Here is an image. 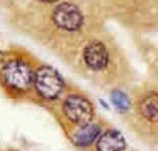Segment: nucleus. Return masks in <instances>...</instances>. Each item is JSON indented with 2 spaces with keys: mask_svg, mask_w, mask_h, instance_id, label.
I'll use <instances>...</instances> for the list:
<instances>
[{
  "mask_svg": "<svg viewBox=\"0 0 158 151\" xmlns=\"http://www.w3.org/2000/svg\"><path fill=\"white\" fill-rule=\"evenodd\" d=\"M110 99L113 104H114V107L119 112H126L130 109V106H131L130 99L123 91H119V90L113 91L110 94Z\"/></svg>",
  "mask_w": 158,
  "mask_h": 151,
  "instance_id": "nucleus-9",
  "label": "nucleus"
},
{
  "mask_svg": "<svg viewBox=\"0 0 158 151\" xmlns=\"http://www.w3.org/2000/svg\"><path fill=\"white\" fill-rule=\"evenodd\" d=\"M124 148V137L116 129H108L98 137L97 151H122Z\"/></svg>",
  "mask_w": 158,
  "mask_h": 151,
  "instance_id": "nucleus-6",
  "label": "nucleus"
},
{
  "mask_svg": "<svg viewBox=\"0 0 158 151\" xmlns=\"http://www.w3.org/2000/svg\"><path fill=\"white\" fill-rule=\"evenodd\" d=\"M34 89L40 97L48 101L56 100L63 92L64 80L50 66H41L34 72Z\"/></svg>",
  "mask_w": 158,
  "mask_h": 151,
  "instance_id": "nucleus-2",
  "label": "nucleus"
},
{
  "mask_svg": "<svg viewBox=\"0 0 158 151\" xmlns=\"http://www.w3.org/2000/svg\"><path fill=\"white\" fill-rule=\"evenodd\" d=\"M52 21L58 29L74 32L83 24V15L77 6L69 2H61L54 9Z\"/></svg>",
  "mask_w": 158,
  "mask_h": 151,
  "instance_id": "nucleus-4",
  "label": "nucleus"
},
{
  "mask_svg": "<svg viewBox=\"0 0 158 151\" xmlns=\"http://www.w3.org/2000/svg\"><path fill=\"white\" fill-rule=\"evenodd\" d=\"M4 61V54H2V51L0 50V64Z\"/></svg>",
  "mask_w": 158,
  "mask_h": 151,
  "instance_id": "nucleus-10",
  "label": "nucleus"
},
{
  "mask_svg": "<svg viewBox=\"0 0 158 151\" xmlns=\"http://www.w3.org/2000/svg\"><path fill=\"white\" fill-rule=\"evenodd\" d=\"M1 80L10 91L23 93L33 85L34 72L26 61L15 58L4 64L1 68Z\"/></svg>",
  "mask_w": 158,
  "mask_h": 151,
  "instance_id": "nucleus-1",
  "label": "nucleus"
},
{
  "mask_svg": "<svg viewBox=\"0 0 158 151\" xmlns=\"http://www.w3.org/2000/svg\"><path fill=\"white\" fill-rule=\"evenodd\" d=\"M99 134H100V127L97 124L90 123L88 125L80 126L75 133L73 134V143L77 147H88L99 137Z\"/></svg>",
  "mask_w": 158,
  "mask_h": 151,
  "instance_id": "nucleus-7",
  "label": "nucleus"
},
{
  "mask_svg": "<svg viewBox=\"0 0 158 151\" xmlns=\"http://www.w3.org/2000/svg\"><path fill=\"white\" fill-rule=\"evenodd\" d=\"M63 112L69 122L79 126L90 124L94 115L92 104L86 98L79 94H71L65 99Z\"/></svg>",
  "mask_w": 158,
  "mask_h": 151,
  "instance_id": "nucleus-3",
  "label": "nucleus"
},
{
  "mask_svg": "<svg viewBox=\"0 0 158 151\" xmlns=\"http://www.w3.org/2000/svg\"><path fill=\"white\" fill-rule=\"evenodd\" d=\"M140 112L149 122H158V93L152 92L141 100Z\"/></svg>",
  "mask_w": 158,
  "mask_h": 151,
  "instance_id": "nucleus-8",
  "label": "nucleus"
},
{
  "mask_svg": "<svg viewBox=\"0 0 158 151\" xmlns=\"http://www.w3.org/2000/svg\"><path fill=\"white\" fill-rule=\"evenodd\" d=\"M83 59L90 69L102 71L107 67L108 60H109L107 48L100 41H91L84 48Z\"/></svg>",
  "mask_w": 158,
  "mask_h": 151,
  "instance_id": "nucleus-5",
  "label": "nucleus"
}]
</instances>
